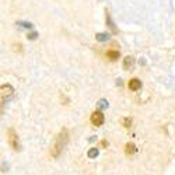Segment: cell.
Returning a JSON list of instances; mask_svg holds the SVG:
<instances>
[{
  "instance_id": "obj_2",
  "label": "cell",
  "mask_w": 175,
  "mask_h": 175,
  "mask_svg": "<svg viewBox=\"0 0 175 175\" xmlns=\"http://www.w3.org/2000/svg\"><path fill=\"white\" fill-rule=\"evenodd\" d=\"M8 143L14 150H20V143H18V136L14 132V129H8Z\"/></svg>"
},
{
  "instance_id": "obj_8",
  "label": "cell",
  "mask_w": 175,
  "mask_h": 175,
  "mask_svg": "<svg viewBox=\"0 0 175 175\" xmlns=\"http://www.w3.org/2000/svg\"><path fill=\"white\" fill-rule=\"evenodd\" d=\"M95 39H97V41H99V42H105V41H108V39H109V35L104 34V32H99V34L95 35Z\"/></svg>"
},
{
  "instance_id": "obj_7",
  "label": "cell",
  "mask_w": 175,
  "mask_h": 175,
  "mask_svg": "<svg viewBox=\"0 0 175 175\" xmlns=\"http://www.w3.org/2000/svg\"><path fill=\"white\" fill-rule=\"evenodd\" d=\"M125 151H126V154H133V153H136V146H134L133 143H128V144L125 146Z\"/></svg>"
},
{
  "instance_id": "obj_5",
  "label": "cell",
  "mask_w": 175,
  "mask_h": 175,
  "mask_svg": "<svg viewBox=\"0 0 175 175\" xmlns=\"http://www.w3.org/2000/svg\"><path fill=\"white\" fill-rule=\"evenodd\" d=\"M141 87V83L139 79H132V80L129 81V88L130 90H133V91H137V90H140Z\"/></svg>"
},
{
  "instance_id": "obj_12",
  "label": "cell",
  "mask_w": 175,
  "mask_h": 175,
  "mask_svg": "<svg viewBox=\"0 0 175 175\" xmlns=\"http://www.w3.org/2000/svg\"><path fill=\"white\" fill-rule=\"evenodd\" d=\"M98 108H99V109L108 108V101H107V99H99V101H98Z\"/></svg>"
},
{
  "instance_id": "obj_9",
  "label": "cell",
  "mask_w": 175,
  "mask_h": 175,
  "mask_svg": "<svg viewBox=\"0 0 175 175\" xmlns=\"http://www.w3.org/2000/svg\"><path fill=\"white\" fill-rule=\"evenodd\" d=\"M107 56L109 57L111 60H116V59L119 57V52H118V50H108Z\"/></svg>"
},
{
  "instance_id": "obj_3",
  "label": "cell",
  "mask_w": 175,
  "mask_h": 175,
  "mask_svg": "<svg viewBox=\"0 0 175 175\" xmlns=\"http://www.w3.org/2000/svg\"><path fill=\"white\" fill-rule=\"evenodd\" d=\"M104 121H105V118H104V114L101 111H95V112L91 114V123L92 125L101 126L104 123Z\"/></svg>"
},
{
  "instance_id": "obj_6",
  "label": "cell",
  "mask_w": 175,
  "mask_h": 175,
  "mask_svg": "<svg viewBox=\"0 0 175 175\" xmlns=\"http://www.w3.org/2000/svg\"><path fill=\"white\" fill-rule=\"evenodd\" d=\"M133 65H134V59L132 56H126L125 59H123V69L128 70V69H130Z\"/></svg>"
},
{
  "instance_id": "obj_1",
  "label": "cell",
  "mask_w": 175,
  "mask_h": 175,
  "mask_svg": "<svg viewBox=\"0 0 175 175\" xmlns=\"http://www.w3.org/2000/svg\"><path fill=\"white\" fill-rule=\"evenodd\" d=\"M69 141V133L67 130L63 129L60 132V133L56 136V139H55L53 144H52V147H50V154H52V157H59V154L62 153V150L66 147V144H67Z\"/></svg>"
},
{
  "instance_id": "obj_11",
  "label": "cell",
  "mask_w": 175,
  "mask_h": 175,
  "mask_svg": "<svg viewBox=\"0 0 175 175\" xmlns=\"http://www.w3.org/2000/svg\"><path fill=\"white\" fill-rule=\"evenodd\" d=\"M87 156L90 157V158H95V157L98 156V148H90L87 153Z\"/></svg>"
},
{
  "instance_id": "obj_13",
  "label": "cell",
  "mask_w": 175,
  "mask_h": 175,
  "mask_svg": "<svg viewBox=\"0 0 175 175\" xmlns=\"http://www.w3.org/2000/svg\"><path fill=\"white\" fill-rule=\"evenodd\" d=\"M18 25H21V27H24V28H32V24L31 23H23V21H18Z\"/></svg>"
},
{
  "instance_id": "obj_4",
  "label": "cell",
  "mask_w": 175,
  "mask_h": 175,
  "mask_svg": "<svg viewBox=\"0 0 175 175\" xmlns=\"http://www.w3.org/2000/svg\"><path fill=\"white\" fill-rule=\"evenodd\" d=\"M14 92V88L10 86V84H6V86H2V101L4 102V98L7 99L10 98Z\"/></svg>"
},
{
  "instance_id": "obj_10",
  "label": "cell",
  "mask_w": 175,
  "mask_h": 175,
  "mask_svg": "<svg viewBox=\"0 0 175 175\" xmlns=\"http://www.w3.org/2000/svg\"><path fill=\"white\" fill-rule=\"evenodd\" d=\"M107 23H108V27H109L111 30H112V32H114V34H116V32H118V30L115 28L114 23H112V20H111V17H109L108 14H107Z\"/></svg>"
},
{
  "instance_id": "obj_15",
  "label": "cell",
  "mask_w": 175,
  "mask_h": 175,
  "mask_svg": "<svg viewBox=\"0 0 175 175\" xmlns=\"http://www.w3.org/2000/svg\"><path fill=\"white\" fill-rule=\"evenodd\" d=\"M130 123H132V121H130V119H125V121H123V125H125L126 128H129Z\"/></svg>"
},
{
  "instance_id": "obj_14",
  "label": "cell",
  "mask_w": 175,
  "mask_h": 175,
  "mask_svg": "<svg viewBox=\"0 0 175 175\" xmlns=\"http://www.w3.org/2000/svg\"><path fill=\"white\" fill-rule=\"evenodd\" d=\"M37 37H38V34H37V32H31V34H28V39H31V41H34Z\"/></svg>"
}]
</instances>
